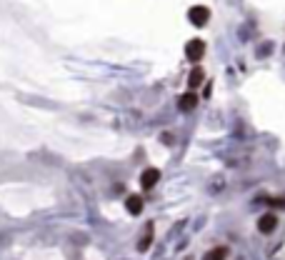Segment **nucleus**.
Listing matches in <instances>:
<instances>
[{
  "instance_id": "obj_1",
  "label": "nucleus",
  "mask_w": 285,
  "mask_h": 260,
  "mask_svg": "<svg viewBox=\"0 0 285 260\" xmlns=\"http://www.w3.org/2000/svg\"><path fill=\"white\" fill-rule=\"evenodd\" d=\"M208 18H210V10H208L205 5H193V8L188 10V20H190L195 28L208 25Z\"/></svg>"
},
{
  "instance_id": "obj_2",
  "label": "nucleus",
  "mask_w": 285,
  "mask_h": 260,
  "mask_svg": "<svg viewBox=\"0 0 285 260\" xmlns=\"http://www.w3.org/2000/svg\"><path fill=\"white\" fill-rule=\"evenodd\" d=\"M185 55H188V60L198 63V60L205 55V43H203L200 38H193L188 45H185Z\"/></svg>"
},
{
  "instance_id": "obj_3",
  "label": "nucleus",
  "mask_w": 285,
  "mask_h": 260,
  "mask_svg": "<svg viewBox=\"0 0 285 260\" xmlns=\"http://www.w3.org/2000/svg\"><path fill=\"white\" fill-rule=\"evenodd\" d=\"M275 228H278V215L275 213H265V215H260L258 218V230L263 235H270Z\"/></svg>"
},
{
  "instance_id": "obj_4",
  "label": "nucleus",
  "mask_w": 285,
  "mask_h": 260,
  "mask_svg": "<svg viewBox=\"0 0 285 260\" xmlns=\"http://www.w3.org/2000/svg\"><path fill=\"white\" fill-rule=\"evenodd\" d=\"M158 180H160V170H158V168H145V170H143V175H140V185H143V190L155 188Z\"/></svg>"
},
{
  "instance_id": "obj_5",
  "label": "nucleus",
  "mask_w": 285,
  "mask_h": 260,
  "mask_svg": "<svg viewBox=\"0 0 285 260\" xmlns=\"http://www.w3.org/2000/svg\"><path fill=\"white\" fill-rule=\"evenodd\" d=\"M125 208H128L130 215H140L143 213V198L140 195H130V198L125 200Z\"/></svg>"
},
{
  "instance_id": "obj_6",
  "label": "nucleus",
  "mask_w": 285,
  "mask_h": 260,
  "mask_svg": "<svg viewBox=\"0 0 285 260\" xmlns=\"http://www.w3.org/2000/svg\"><path fill=\"white\" fill-rule=\"evenodd\" d=\"M178 105H180L183 113H188V110H193V108L198 105V95H195V93H185V95L178 100Z\"/></svg>"
},
{
  "instance_id": "obj_7",
  "label": "nucleus",
  "mask_w": 285,
  "mask_h": 260,
  "mask_svg": "<svg viewBox=\"0 0 285 260\" xmlns=\"http://www.w3.org/2000/svg\"><path fill=\"white\" fill-rule=\"evenodd\" d=\"M150 243H153V225H145V233H143L140 243H138V250H140V253H145Z\"/></svg>"
},
{
  "instance_id": "obj_8",
  "label": "nucleus",
  "mask_w": 285,
  "mask_h": 260,
  "mask_svg": "<svg viewBox=\"0 0 285 260\" xmlns=\"http://www.w3.org/2000/svg\"><path fill=\"white\" fill-rule=\"evenodd\" d=\"M203 80H205V73H203L200 68H195V70L190 73V78H188V85H190V88H198Z\"/></svg>"
},
{
  "instance_id": "obj_9",
  "label": "nucleus",
  "mask_w": 285,
  "mask_h": 260,
  "mask_svg": "<svg viewBox=\"0 0 285 260\" xmlns=\"http://www.w3.org/2000/svg\"><path fill=\"white\" fill-rule=\"evenodd\" d=\"M225 258H228V248H223V245H220V248H213L203 260H225Z\"/></svg>"
}]
</instances>
